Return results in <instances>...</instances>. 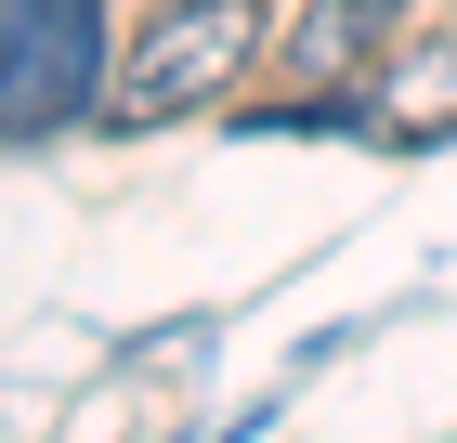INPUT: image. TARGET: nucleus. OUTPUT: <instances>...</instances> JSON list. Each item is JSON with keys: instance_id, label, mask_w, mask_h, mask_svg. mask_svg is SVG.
Masks as SVG:
<instances>
[{"instance_id": "3", "label": "nucleus", "mask_w": 457, "mask_h": 443, "mask_svg": "<svg viewBox=\"0 0 457 443\" xmlns=\"http://www.w3.org/2000/svg\"><path fill=\"white\" fill-rule=\"evenodd\" d=\"M392 27H405V0H301V13H287V39H275V66L314 92V118H340L353 78H379Z\"/></svg>"}, {"instance_id": "1", "label": "nucleus", "mask_w": 457, "mask_h": 443, "mask_svg": "<svg viewBox=\"0 0 457 443\" xmlns=\"http://www.w3.org/2000/svg\"><path fill=\"white\" fill-rule=\"evenodd\" d=\"M262 53V0H157L131 27V53L105 66V118L118 131H170V118H210L222 92Z\"/></svg>"}, {"instance_id": "2", "label": "nucleus", "mask_w": 457, "mask_h": 443, "mask_svg": "<svg viewBox=\"0 0 457 443\" xmlns=\"http://www.w3.org/2000/svg\"><path fill=\"white\" fill-rule=\"evenodd\" d=\"M105 0H0V131H66L105 104Z\"/></svg>"}, {"instance_id": "4", "label": "nucleus", "mask_w": 457, "mask_h": 443, "mask_svg": "<svg viewBox=\"0 0 457 443\" xmlns=\"http://www.w3.org/2000/svg\"><path fill=\"white\" fill-rule=\"evenodd\" d=\"M366 118H379L392 144H405V131H457V39H419V53L392 39V53H379V92H366Z\"/></svg>"}]
</instances>
